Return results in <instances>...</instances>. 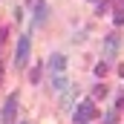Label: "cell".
<instances>
[{
	"instance_id": "6da1fadb",
	"label": "cell",
	"mask_w": 124,
	"mask_h": 124,
	"mask_svg": "<svg viewBox=\"0 0 124 124\" xmlns=\"http://www.w3.org/2000/svg\"><path fill=\"white\" fill-rule=\"evenodd\" d=\"M93 118H95V104L93 101L78 104V110H75V124H90Z\"/></svg>"
},
{
	"instance_id": "7a4b0ae2",
	"label": "cell",
	"mask_w": 124,
	"mask_h": 124,
	"mask_svg": "<svg viewBox=\"0 0 124 124\" xmlns=\"http://www.w3.org/2000/svg\"><path fill=\"white\" fill-rule=\"evenodd\" d=\"M29 35H20V40H17V52H15V66H26V58H29Z\"/></svg>"
},
{
	"instance_id": "3957f363",
	"label": "cell",
	"mask_w": 124,
	"mask_h": 124,
	"mask_svg": "<svg viewBox=\"0 0 124 124\" xmlns=\"http://www.w3.org/2000/svg\"><path fill=\"white\" fill-rule=\"evenodd\" d=\"M15 116H17V93H12L9 98H6V107H3L0 121L3 124H15Z\"/></svg>"
},
{
	"instance_id": "277c9868",
	"label": "cell",
	"mask_w": 124,
	"mask_h": 124,
	"mask_svg": "<svg viewBox=\"0 0 124 124\" xmlns=\"http://www.w3.org/2000/svg\"><path fill=\"white\" fill-rule=\"evenodd\" d=\"M46 15H49L46 0H35V23H38V26H43V23H46Z\"/></svg>"
},
{
	"instance_id": "5b68a950",
	"label": "cell",
	"mask_w": 124,
	"mask_h": 124,
	"mask_svg": "<svg viewBox=\"0 0 124 124\" xmlns=\"http://www.w3.org/2000/svg\"><path fill=\"white\" fill-rule=\"evenodd\" d=\"M116 52H118V38H116V35H107V43H104V58H107V61H113V58H116Z\"/></svg>"
},
{
	"instance_id": "8992f818",
	"label": "cell",
	"mask_w": 124,
	"mask_h": 124,
	"mask_svg": "<svg viewBox=\"0 0 124 124\" xmlns=\"http://www.w3.org/2000/svg\"><path fill=\"white\" fill-rule=\"evenodd\" d=\"M49 69L63 72V69H66V58H63V55H52V58H49Z\"/></svg>"
},
{
	"instance_id": "52a82bcc",
	"label": "cell",
	"mask_w": 124,
	"mask_h": 124,
	"mask_svg": "<svg viewBox=\"0 0 124 124\" xmlns=\"http://www.w3.org/2000/svg\"><path fill=\"white\" fill-rule=\"evenodd\" d=\"M40 72H43V66H40V63H35V66H32V72H29V81H32V84H38V81H40Z\"/></svg>"
},
{
	"instance_id": "ba28073f",
	"label": "cell",
	"mask_w": 124,
	"mask_h": 124,
	"mask_svg": "<svg viewBox=\"0 0 124 124\" xmlns=\"http://www.w3.org/2000/svg\"><path fill=\"white\" fill-rule=\"evenodd\" d=\"M52 87H55V90H66V87H69V81H66L63 75H58V78L52 81Z\"/></svg>"
},
{
	"instance_id": "9c48e42d",
	"label": "cell",
	"mask_w": 124,
	"mask_h": 124,
	"mask_svg": "<svg viewBox=\"0 0 124 124\" xmlns=\"http://www.w3.org/2000/svg\"><path fill=\"white\" fill-rule=\"evenodd\" d=\"M95 75H98V78L107 75V63H95Z\"/></svg>"
},
{
	"instance_id": "30bf717a",
	"label": "cell",
	"mask_w": 124,
	"mask_h": 124,
	"mask_svg": "<svg viewBox=\"0 0 124 124\" xmlns=\"http://www.w3.org/2000/svg\"><path fill=\"white\" fill-rule=\"evenodd\" d=\"M93 95H95V98H104V95H107V87H95Z\"/></svg>"
},
{
	"instance_id": "8fae6325",
	"label": "cell",
	"mask_w": 124,
	"mask_h": 124,
	"mask_svg": "<svg viewBox=\"0 0 124 124\" xmlns=\"http://www.w3.org/2000/svg\"><path fill=\"white\" fill-rule=\"evenodd\" d=\"M116 23H118V26L124 23V12H116Z\"/></svg>"
},
{
	"instance_id": "7c38bea8",
	"label": "cell",
	"mask_w": 124,
	"mask_h": 124,
	"mask_svg": "<svg viewBox=\"0 0 124 124\" xmlns=\"http://www.w3.org/2000/svg\"><path fill=\"white\" fill-rule=\"evenodd\" d=\"M23 124H29V121H23Z\"/></svg>"
}]
</instances>
